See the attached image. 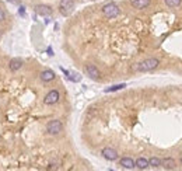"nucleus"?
Masks as SVG:
<instances>
[{
  "mask_svg": "<svg viewBox=\"0 0 182 171\" xmlns=\"http://www.w3.org/2000/svg\"><path fill=\"white\" fill-rule=\"evenodd\" d=\"M160 65V60L155 59V58H149V59L141 60L140 63H137L135 70L136 72H140V73H146V72H151V70L157 69Z\"/></svg>",
  "mask_w": 182,
  "mask_h": 171,
  "instance_id": "nucleus-1",
  "label": "nucleus"
},
{
  "mask_svg": "<svg viewBox=\"0 0 182 171\" xmlns=\"http://www.w3.org/2000/svg\"><path fill=\"white\" fill-rule=\"evenodd\" d=\"M119 13H121V9H119V6L114 1H109L107 4L102 6V14H104L107 19H115V17H118Z\"/></svg>",
  "mask_w": 182,
  "mask_h": 171,
  "instance_id": "nucleus-2",
  "label": "nucleus"
},
{
  "mask_svg": "<svg viewBox=\"0 0 182 171\" xmlns=\"http://www.w3.org/2000/svg\"><path fill=\"white\" fill-rule=\"evenodd\" d=\"M73 10H74V0H60L59 11L62 16L67 17L73 13Z\"/></svg>",
  "mask_w": 182,
  "mask_h": 171,
  "instance_id": "nucleus-3",
  "label": "nucleus"
},
{
  "mask_svg": "<svg viewBox=\"0 0 182 171\" xmlns=\"http://www.w3.org/2000/svg\"><path fill=\"white\" fill-rule=\"evenodd\" d=\"M63 130V124L59 119H52L46 125V132L49 135H59Z\"/></svg>",
  "mask_w": 182,
  "mask_h": 171,
  "instance_id": "nucleus-4",
  "label": "nucleus"
},
{
  "mask_svg": "<svg viewBox=\"0 0 182 171\" xmlns=\"http://www.w3.org/2000/svg\"><path fill=\"white\" fill-rule=\"evenodd\" d=\"M59 98H60V94L58 90H50L45 95V98H44V104H46V105H53V104H56V102L59 101Z\"/></svg>",
  "mask_w": 182,
  "mask_h": 171,
  "instance_id": "nucleus-5",
  "label": "nucleus"
},
{
  "mask_svg": "<svg viewBox=\"0 0 182 171\" xmlns=\"http://www.w3.org/2000/svg\"><path fill=\"white\" fill-rule=\"evenodd\" d=\"M101 154H102V157H104L105 160H108V161H115V160H118V157H119L118 152H116L115 149H112V147L102 149Z\"/></svg>",
  "mask_w": 182,
  "mask_h": 171,
  "instance_id": "nucleus-6",
  "label": "nucleus"
},
{
  "mask_svg": "<svg viewBox=\"0 0 182 171\" xmlns=\"http://www.w3.org/2000/svg\"><path fill=\"white\" fill-rule=\"evenodd\" d=\"M86 73L94 80H100V77H101V72L98 70V67H97L95 65H87L86 66Z\"/></svg>",
  "mask_w": 182,
  "mask_h": 171,
  "instance_id": "nucleus-7",
  "label": "nucleus"
},
{
  "mask_svg": "<svg viewBox=\"0 0 182 171\" xmlns=\"http://www.w3.org/2000/svg\"><path fill=\"white\" fill-rule=\"evenodd\" d=\"M35 13L39 14V16H44V17H48L52 14V7L48 4H38L35 6Z\"/></svg>",
  "mask_w": 182,
  "mask_h": 171,
  "instance_id": "nucleus-8",
  "label": "nucleus"
},
{
  "mask_svg": "<svg viewBox=\"0 0 182 171\" xmlns=\"http://www.w3.org/2000/svg\"><path fill=\"white\" fill-rule=\"evenodd\" d=\"M161 167L165 170H174V168H177V161L172 157L161 158Z\"/></svg>",
  "mask_w": 182,
  "mask_h": 171,
  "instance_id": "nucleus-9",
  "label": "nucleus"
},
{
  "mask_svg": "<svg viewBox=\"0 0 182 171\" xmlns=\"http://www.w3.org/2000/svg\"><path fill=\"white\" fill-rule=\"evenodd\" d=\"M119 166L126 170H133L135 168V160L132 157H122L119 160Z\"/></svg>",
  "mask_w": 182,
  "mask_h": 171,
  "instance_id": "nucleus-10",
  "label": "nucleus"
},
{
  "mask_svg": "<svg viewBox=\"0 0 182 171\" xmlns=\"http://www.w3.org/2000/svg\"><path fill=\"white\" fill-rule=\"evenodd\" d=\"M41 80L44 81V83H49V81H52V80H55V77H56V74H55L53 70H44L41 73Z\"/></svg>",
  "mask_w": 182,
  "mask_h": 171,
  "instance_id": "nucleus-11",
  "label": "nucleus"
},
{
  "mask_svg": "<svg viewBox=\"0 0 182 171\" xmlns=\"http://www.w3.org/2000/svg\"><path fill=\"white\" fill-rule=\"evenodd\" d=\"M151 3V0H132V6L137 10H143L146 7H149Z\"/></svg>",
  "mask_w": 182,
  "mask_h": 171,
  "instance_id": "nucleus-12",
  "label": "nucleus"
},
{
  "mask_svg": "<svg viewBox=\"0 0 182 171\" xmlns=\"http://www.w3.org/2000/svg\"><path fill=\"white\" fill-rule=\"evenodd\" d=\"M23 60L21 59H11L9 63V67L11 72H17V70H20L21 67H23Z\"/></svg>",
  "mask_w": 182,
  "mask_h": 171,
  "instance_id": "nucleus-13",
  "label": "nucleus"
},
{
  "mask_svg": "<svg viewBox=\"0 0 182 171\" xmlns=\"http://www.w3.org/2000/svg\"><path fill=\"white\" fill-rule=\"evenodd\" d=\"M135 167L139 170H146V168H149V160L144 157H139L135 161Z\"/></svg>",
  "mask_w": 182,
  "mask_h": 171,
  "instance_id": "nucleus-14",
  "label": "nucleus"
},
{
  "mask_svg": "<svg viewBox=\"0 0 182 171\" xmlns=\"http://www.w3.org/2000/svg\"><path fill=\"white\" fill-rule=\"evenodd\" d=\"M149 167H151V168H158V167H161V158H158V157L149 158Z\"/></svg>",
  "mask_w": 182,
  "mask_h": 171,
  "instance_id": "nucleus-15",
  "label": "nucleus"
},
{
  "mask_svg": "<svg viewBox=\"0 0 182 171\" xmlns=\"http://www.w3.org/2000/svg\"><path fill=\"white\" fill-rule=\"evenodd\" d=\"M126 87L125 83H121V84H115V86H111V87L105 88V93H112V91H118V90H123Z\"/></svg>",
  "mask_w": 182,
  "mask_h": 171,
  "instance_id": "nucleus-16",
  "label": "nucleus"
},
{
  "mask_svg": "<svg viewBox=\"0 0 182 171\" xmlns=\"http://www.w3.org/2000/svg\"><path fill=\"white\" fill-rule=\"evenodd\" d=\"M165 1V4L168 6V7H178V6H181L182 0H164Z\"/></svg>",
  "mask_w": 182,
  "mask_h": 171,
  "instance_id": "nucleus-17",
  "label": "nucleus"
},
{
  "mask_svg": "<svg viewBox=\"0 0 182 171\" xmlns=\"http://www.w3.org/2000/svg\"><path fill=\"white\" fill-rule=\"evenodd\" d=\"M67 79L69 80H72V81H74V83H77V81H80V80H81V76H80V74H70L69 73V76H67Z\"/></svg>",
  "mask_w": 182,
  "mask_h": 171,
  "instance_id": "nucleus-18",
  "label": "nucleus"
},
{
  "mask_svg": "<svg viewBox=\"0 0 182 171\" xmlns=\"http://www.w3.org/2000/svg\"><path fill=\"white\" fill-rule=\"evenodd\" d=\"M4 20H6V13H4V10L0 9V23H1V21H4Z\"/></svg>",
  "mask_w": 182,
  "mask_h": 171,
  "instance_id": "nucleus-19",
  "label": "nucleus"
},
{
  "mask_svg": "<svg viewBox=\"0 0 182 171\" xmlns=\"http://www.w3.org/2000/svg\"><path fill=\"white\" fill-rule=\"evenodd\" d=\"M7 1H10V3H13V4H16V6L21 4V0H7Z\"/></svg>",
  "mask_w": 182,
  "mask_h": 171,
  "instance_id": "nucleus-20",
  "label": "nucleus"
},
{
  "mask_svg": "<svg viewBox=\"0 0 182 171\" xmlns=\"http://www.w3.org/2000/svg\"><path fill=\"white\" fill-rule=\"evenodd\" d=\"M24 13H25L24 7H23V6H20V14H21V16H24Z\"/></svg>",
  "mask_w": 182,
  "mask_h": 171,
  "instance_id": "nucleus-21",
  "label": "nucleus"
},
{
  "mask_svg": "<svg viewBox=\"0 0 182 171\" xmlns=\"http://www.w3.org/2000/svg\"><path fill=\"white\" fill-rule=\"evenodd\" d=\"M48 53H49V55L52 56V55H53V51H52V49H50V48H48Z\"/></svg>",
  "mask_w": 182,
  "mask_h": 171,
  "instance_id": "nucleus-22",
  "label": "nucleus"
},
{
  "mask_svg": "<svg viewBox=\"0 0 182 171\" xmlns=\"http://www.w3.org/2000/svg\"><path fill=\"white\" fill-rule=\"evenodd\" d=\"M0 38H1V30H0Z\"/></svg>",
  "mask_w": 182,
  "mask_h": 171,
  "instance_id": "nucleus-23",
  "label": "nucleus"
},
{
  "mask_svg": "<svg viewBox=\"0 0 182 171\" xmlns=\"http://www.w3.org/2000/svg\"><path fill=\"white\" fill-rule=\"evenodd\" d=\"M91 1H97V0H91Z\"/></svg>",
  "mask_w": 182,
  "mask_h": 171,
  "instance_id": "nucleus-24",
  "label": "nucleus"
},
{
  "mask_svg": "<svg viewBox=\"0 0 182 171\" xmlns=\"http://www.w3.org/2000/svg\"><path fill=\"white\" fill-rule=\"evenodd\" d=\"M181 164H182V157H181Z\"/></svg>",
  "mask_w": 182,
  "mask_h": 171,
  "instance_id": "nucleus-25",
  "label": "nucleus"
}]
</instances>
